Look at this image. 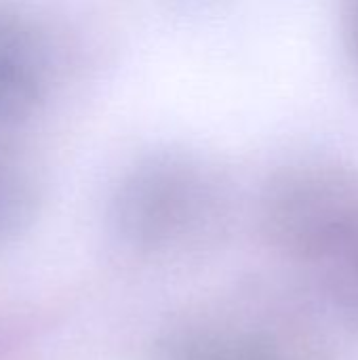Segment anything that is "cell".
I'll return each instance as SVG.
<instances>
[{
  "label": "cell",
  "instance_id": "cell-3",
  "mask_svg": "<svg viewBox=\"0 0 358 360\" xmlns=\"http://www.w3.org/2000/svg\"><path fill=\"white\" fill-rule=\"evenodd\" d=\"M30 177L15 150L0 141V226L6 224L27 196Z\"/></svg>",
  "mask_w": 358,
  "mask_h": 360
},
{
  "label": "cell",
  "instance_id": "cell-2",
  "mask_svg": "<svg viewBox=\"0 0 358 360\" xmlns=\"http://www.w3.org/2000/svg\"><path fill=\"white\" fill-rule=\"evenodd\" d=\"M317 276L331 306L358 325V232L325 264Z\"/></svg>",
  "mask_w": 358,
  "mask_h": 360
},
{
  "label": "cell",
  "instance_id": "cell-1",
  "mask_svg": "<svg viewBox=\"0 0 358 360\" xmlns=\"http://www.w3.org/2000/svg\"><path fill=\"white\" fill-rule=\"evenodd\" d=\"M44 74L30 36L0 19V124L27 116L42 97Z\"/></svg>",
  "mask_w": 358,
  "mask_h": 360
}]
</instances>
